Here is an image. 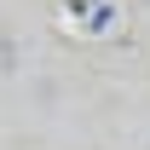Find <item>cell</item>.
Instances as JSON below:
<instances>
[{"label":"cell","mask_w":150,"mask_h":150,"mask_svg":"<svg viewBox=\"0 0 150 150\" xmlns=\"http://www.w3.org/2000/svg\"><path fill=\"white\" fill-rule=\"evenodd\" d=\"M69 6H81V0H69Z\"/></svg>","instance_id":"cell-1"}]
</instances>
